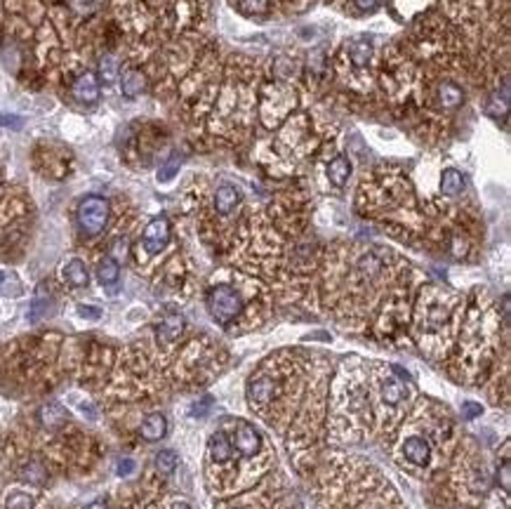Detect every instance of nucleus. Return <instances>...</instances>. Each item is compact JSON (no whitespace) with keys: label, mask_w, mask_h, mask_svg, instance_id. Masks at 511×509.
I'll return each mask as SVG.
<instances>
[{"label":"nucleus","mask_w":511,"mask_h":509,"mask_svg":"<svg viewBox=\"0 0 511 509\" xmlns=\"http://www.w3.org/2000/svg\"><path fill=\"white\" fill-rule=\"evenodd\" d=\"M172 509H191V505H186V502H174Z\"/></svg>","instance_id":"ea45409f"},{"label":"nucleus","mask_w":511,"mask_h":509,"mask_svg":"<svg viewBox=\"0 0 511 509\" xmlns=\"http://www.w3.org/2000/svg\"><path fill=\"white\" fill-rule=\"evenodd\" d=\"M210 406H212V398L205 396L201 403H194V406H191V415H198V418H201V415L207 413V408H210Z\"/></svg>","instance_id":"f704fd0d"},{"label":"nucleus","mask_w":511,"mask_h":509,"mask_svg":"<svg viewBox=\"0 0 511 509\" xmlns=\"http://www.w3.org/2000/svg\"><path fill=\"white\" fill-rule=\"evenodd\" d=\"M351 177V160L346 156H334L328 165V180L334 186H344Z\"/></svg>","instance_id":"ddd939ff"},{"label":"nucleus","mask_w":511,"mask_h":509,"mask_svg":"<svg viewBox=\"0 0 511 509\" xmlns=\"http://www.w3.org/2000/svg\"><path fill=\"white\" fill-rule=\"evenodd\" d=\"M481 413H483V408L478 406V403H471V401H466V403H462V415H464L466 420H474V418H481Z\"/></svg>","instance_id":"2f4dec72"},{"label":"nucleus","mask_w":511,"mask_h":509,"mask_svg":"<svg viewBox=\"0 0 511 509\" xmlns=\"http://www.w3.org/2000/svg\"><path fill=\"white\" fill-rule=\"evenodd\" d=\"M85 509H106V502L104 500H95V502H90Z\"/></svg>","instance_id":"58836bf2"},{"label":"nucleus","mask_w":511,"mask_h":509,"mask_svg":"<svg viewBox=\"0 0 511 509\" xmlns=\"http://www.w3.org/2000/svg\"><path fill=\"white\" fill-rule=\"evenodd\" d=\"M118 276H120V264H118V259L104 257L102 262H99V267H97V279H99V283H102V285H113L115 281H118Z\"/></svg>","instance_id":"aec40b11"},{"label":"nucleus","mask_w":511,"mask_h":509,"mask_svg":"<svg viewBox=\"0 0 511 509\" xmlns=\"http://www.w3.org/2000/svg\"><path fill=\"white\" fill-rule=\"evenodd\" d=\"M438 102L443 104L445 109H457L462 102H464V92H462L459 85L445 80L441 87H438Z\"/></svg>","instance_id":"f3484780"},{"label":"nucleus","mask_w":511,"mask_h":509,"mask_svg":"<svg viewBox=\"0 0 511 509\" xmlns=\"http://www.w3.org/2000/svg\"><path fill=\"white\" fill-rule=\"evenodd\" d=\"M111 206L104 196H85L78 206V226L85 236H99L106 229Z\"/></svg>","instance_id":"f257e3e1"},{"label":"nucleus","mask_w":511,"mask_h":509,"mask_svg":"<svg viewBox=\"0 0 511 509\" xmlns=\"http://www.w3.org/2000/svg\"><path fill=\"white\" fill-rule=\"evenodd\" d=\"M403 455L408 457L412 464H427L429 455H431V446H429V441L420 439V436H410L403 444Z\"/></svg>","instance_id":"6e6552de"},{"label":"nucleus","mask_w":511,"mask_h":509,"mask_svg":"<svg viewBox=\"0 0 511 509\" xmlns=\"http://www.w3.org/2000/svg\"><path fill=\"white\" fill-rule=\"evenodd\" d=\"M497 479H499V484H502L504 493H509L511 490V464L509 462H502V467H499V472H497Z\"/></svg>","instance_id":"7c9ffc66"},{"label":"nucleus","mask_w":511,"mask_h":509,"mask_svg":"<svg viewBox=\"0 0 511 509\" xmlns=\"http://www.w3.org/2000/svg\"><path fill=\"white\" fill-rule=\"evenodd\" d=\"M115 472H118V477H130V474L135 472V462H132L130 457H125V460H120V462H118Z\"/></svg>","instance_id":"72a5a7b5"},{"label":"nucleus","mask_w":511,"mask_h":509,"mask_svg":"<svg viewBox=\"0 0 511 509\" xmlns=\"http://www.w3.org/2000/svg\"><path fill=\"white\" fill-rule=\"evenodd\" d=\"M0 123H3V125H12V127H19V125H21V120H19V118H14V116H0Z\"/></svg>","instance_id":"e433bc0d"},{"label":"nucleus","mask_w":511,"mask_h":509,"mask_svg":"<svg viewBox=\"0 0 511 509\" xmlns=\"http://www.w3.org/2000/svg\"><path fill=\"white\" fill-rule=\"evenodd\" d=\"M49 304H52V297H49L47 288L41 285V288H38V292H36V300H33V304H31V321H38V318L47 316Z\"/></svg>","instance_id":"5701e85b"},{"label":"nucleus","mask_w":511,"mask_h":509,"mask_svg":"<svg viewBox=\"0 0 511 509\" xmlns=\"http://www.w3.org/2000/svg\"><path fill=\"white\" fill-rule=\"evenodd\" d=\"M118 76H120V59L111 52L104 54V57L99 59V80L111 85V83H115Z\"/></svg>","instance_id":"a211bd4d"},{"label":"nucleus","mask_w":511,"mask_h":509,"mask_svg":"<svg viewBox=\"0 0 511 509\" xmlns=\"http://www.w3.org/2000/svg\"><path fill=\"white\" fill-rule=\"evenodd\" d=\"M273 391H276V385L269 378L252 380L250 385H247V396H250L252 403H269L273 398Z\"/></svg>","instance_id":"f8f14e48"},{"label":"nucleus","mask_w":511,"mask_h":509,"mask_svg":"<svg viewBox=\"0 0 511 509\" xmlns=\"http://www.w3.org/2000/svg\"><path fill=\"white\" fill-rule=\"evenodd\" d=\"M238 8L245 14H262L269 10V0H238Z\"/></svg>","instance_id":"cd10ccee"},{"label":"nucleus","mask_w":511,"mask_h":509,"mask_svg":"<svg viewBox=\"0 0 511 509\" xmlns=\"http://www.w3.org/2000/svg\"><path fill=\"white\" fill-rule=\"evenodd\" d=\"M78 314L80 316H87V318H99L102 316V309H97V307H78Z\"/></svg>","instance_id":"c9c22d12"},{"label":"nucleus","mask_w":511,"mask_h":509,"mask_svg":"<svg viewBox=\"0 0 511 509\" xmlns=\"http://www.w3.org/2000/svg\"><path fill=\"white\" fill-rule=\"evenodd\" d=\"M24 292L21 281L16 279L12 271H0V295L5 297H19Z\"/></svg>","instance_id":"b1692460"},{"label":"nucleus","mask_w":511,"mask_h":509,"mask_svg":"<svg viewBox=\"0 0 511 509\" xmlns=\"http://www.w3.org/2000/svg\"><path fill=\"white\" fill-rule=\"evenodd\" d=\"M181 330H184V318H181L179 314H170V316H165L161 323H158L156 335L161 342H172L181 335Z\"/></svg>","instance_id":"9b49d317"},{"label":"nucleus","mask_w":511,"mask_h":509,"mask_svg":"<svg viewBox=\"0 0 511 509\" xmlns=\"http://www.w3.org/2000/svg\"><path fill=\"white\" fill-rule=\"evenodd\" d=\"M113 248H115V252H118V254H123V257H125V252H128V241H125V239H120L118 243H113Z\"/></svg>","instance_id":"4c0bfd02"},{"label":"nucleus","mask_w":511,"mask_h":509,"mask_svg":"<svg viewBox=\"0 0 511 509\" xmlns=\"http://www.w3.org/2000/svg\"><path fill=\"white\" fill-rule=\"evenodd\" d=\"M354 5L361 12H375V10H379V5H382V0H354Z\"/></svg>","instance_id":"473e14b6"},{"label":"nucleus","mask_w":511,"mask_h":509,"mask_svg":"<svg viewBox=\"0 0 511 509\" xmlns=\"http://www.w3.org/2000/svg\"><path fill=\"white\" fill-rule=\"evenodd\" d=\"M405 398V387L400 385L398 380L389 378L382 382V401L389 403V406H398L400 401Z\"/></svg>","instance_id":"4be33fe9"},{"label":"nucleus","mask_w":511,"mask_h":509,"mask_svg":"<svg viewBox=\"0 0 511 509\" xmlns=\"http://www.w3.org/2000/svg\"><path fill=\"white\" fill-rule=\"evenodd\" d=\"M165 431H168V420H165L161 413H151L139 427L141 439H146V441H161L165 436Z\"/></svg>","instance_id":"1a4fd4ad"},{"label":"nucleus","mask_w":511,"mask_h":509,"mask_svg":"<svg viewBox=\"0 0 511 509\" xmlns=\"http://www.w3.org/2000/svg\"><path fill=\"white\" fill-rule=\"evenodd\" d=\"M240 203V191L236 189L234 184H222L214 193V210L219 215H229L234 213L236 206Z\"/></svg>","instance_id":"423d86ee"},{"label":"nucleus","mask_w":511,"mask_h":509,"mask_svg":"<svg viewBox=\"0 0 511 509\" xmlns=\"http://www.w3.org/2000/svg\"><path fill=\"white\" fill-rule=\"evenodd\" d=\"M379 269H382V262H379L375 254H363L359 259V274L363 279H375L379 274Z\"/></svg>","instance_id":"a878e982"},{"label":"nucleus","mask_w":511,"mask_h":509,"mask_svg":"<svg viewBox=\"0 0 511 509\" xmlns=\"http://www.w3.org/2000/svg\"><path fill=\"white\" fill-rule=\"evenodd\" d=\"M507 109H509V99H502L499 102V92H495L492 95V102L488 104V111H490L492 116H497V113H507Z\"/></svg>","instance_id":"c756f323"},{"label":"nucleus","mask_w":511,"mask_h":509,"mask_svg":"<svg viewBox=\"0 0 511 509\" xmlns=\"http://www.w3.org/2000/svg\"><path fill=\"white\" fill-rule=\"evenodd\" d=\"M207 451H210V457L214 462H227L231 460V444H229V436L224 434L222 429L214 431L207 441Z\"/></svg>","instance_id":"4468645a"},{"label":"nucleus","mask_w":511,"mask_h":509,"mask_svg":"<svg viewBox=\"0 0 511 509\" xmlns=\"http://www.w3.org/2000/svg\"><path fill=\"white\" fill-rule=\"evenodd\" d=\"M5 507L8 509H31L33 497L26 495V493H12V495H8V500H5Z\"/></svg>","instance_id":"bb28decb"},{"label":"nucleus","mask_w":511,"mask_h":509,"mask_svg":"<svg viewBox=\"0 0 511 509\" xmlns=\"http://www.w3.org/2000/svg\"><path fill=\"white\" fill-rule=\"evenodd\" d=\"M71 92H73V97L78 99L80 104H95L99 99V83H97V76L90 74V71H85V74H80L78 78L73 80V85H71Z\"/></svg>","instance_id":"20e7f679"},{"label":"nucleus","mask_w":511,"mask_h":509,"mask_svg":"<svg viewBox=\"0 0 511 509\" xmlns=\"http://www.w3.org/2000/svg\"><path fill=\"white\" fill-rule=\"evenodd\" d=\"M170 243V222L168 217H153L141 234V246L148 254H158Z\"/></svg>","instance_id":"7ed1b4c3"},{"label":"nucleus","mask_w":511,"mask_h":509,"mask_svg":"<svg viewBox=\"0 0 511 509\" xmlns=\"http://www.w3.org/2000/svg\"><path fill=\"white\" fill-rule=\"evenodd\" d=\"M19 477L26 481V484H33V486H43L47 481V469L45 464H43L41 460H29L21 467Z\"/></svg>","instance_id":"6ab92c4d"},{"label":"nucleus","mask_w":511,"mask_h":509,"mask_svg":"<svg viewBox=\"0 0 511 509\" xmlns=\"http://www.w3.org/2000/svg\"><path fill=\"white\" fill-rule=\"evenodd\" d=\"M66 418H69V415H66L64 406H59V403H45V406H41V411H38V420H41V424L47 429H59L66 422Z\"/></svg>","instance_id":"9d476101"},{"label":"nucleus","mask_w":511,"mask_h":509,"mask_svg":"<svg viewBox=\"0 0 511 509\" xmlns=\"http://www.w3.org/2000/svg\"><path fill=\"white\" fill-rule=\"evenodd\" d=\"M349 59L356 69H363L367 66V62L372 59V41L367 36H359L349 43Z\"/></svg>","instance_id":"0eeeda50"},{"label":"nucleus","mask_w":511,"mask_h":509,"mask_svg":"<svg viewBox=\"0 0 511 509\" xmlns=\"http://www.w3.org/2000/svg\"><path fill=\"white\" fill-rule=\"evenodd\" d=\"M179 163H181L179 156L170 158L168 163H165L163 168H161V173H158V180H161V182H170V180H172V177L177 175V170H179Z\"/></svg>","instance_id":"c85d7f7f"},{"label":"nucleus","mask_w":511,"mask_h":509,"mask_svg":"<svg viewBox=\"0 0 511 509\" xmlns=\"http://www.w3.org/2000/svg\"><path fill=\"white\" fill-rule=\"evenodd\" d=\"M464 189V177H462L459 170L455 168H448L443 170V177H441V191L445 196H457Z\"/></svg>","instance_id":"412c9836"},{"label":"nucleus","mask_w":511,"mask_h":509,"mask_svg":"<svg viewBox=\"0 0 511 509\" xmlns=\"http://www.w3.org/2000/svg\"><path fill=\"white\" fill-rule=\"evenodd\" d=\"M207 309L210 316L219 323H229L243 312V300L231 285H214L207 292Z\"/></svg>","instance_id":"f03ea898"},{"label":"nucleus","mask_w":511,"mask_h":509,"mask_svg":"<svg viewBox=\"0 0 511 509\" xmlns=\"http://www.w3.org/2000/svg\"><path fill=\"white\" fill-rule=\"evenodd\" d=\"M64 279L66 283H71L73 288H85L90 283V271H87L82 259H71L64 267Z\"/></svg>","instance_id":"2eb2a0df"},{"label":"nucleus","mask_w":511,"mask_h":509,"mask_svg":"<svg viewBox=\"0 0 511 509\" xmlns=\"http://www.w3.org/2000/svg\"><path fill=\"white\" fill-rule=\"evenodd\" d=\"M260 448H262V436H260V431L252 427V424L240 422V424H238V431H236V451H238L240 455L252 457L257 451H260Z\"/></svg>","instance_id":"39448f33"},{"label":"nucleus","mask_w":511,"mask_h":509,"mask_svg":"<svg viewBox=\"0 0 511 509\" xmlns=\"http://www.w3.org/2000/svg\"><path fill=\"white\" fill-rule=\"evenodd\" d=\"M120 85H123V95L125 97H137V95H141V92L146 90V76L141 74L139 69H128L123 74Z\"/></svg>","instance_id":"dca6fc26"},{"label":"nucleus","mask_w":511,"mask_h":509,"mask_svg":"<svg viewBox=\"0 0 511 509\" xmlns=\"http://www.w3.org/2000/svg\"><path fill=\"white\" fill-rule=\"evenodd\" d=\"M156 469L163 474V477H170V474L177 469V453L174 451H161L156 455Z\"/></svg>","instance_id":"393cba45"}]
</instances>
